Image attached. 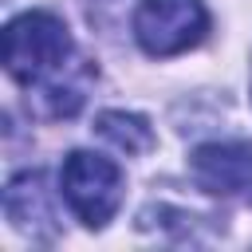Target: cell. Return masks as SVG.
Wrapping results in <instances>:
<instances>
[{
    "mask_svg": "<svg viewBox=\"0 0 252 252\" xmlns=\"http://www.w3.org/2000/svg\"><path fill=\"white\" fill-rule=\"evenodd\" d=\"M4 213L12 228L28 236H51L55 232V201L43 181V173H20L4 189Z\"/></svg>",
    "mask_w": 252,
    "mask_h": 252,
    "instance_id": "obj_5",
    "label": "cell"
},
{
    "mask_svg": "<svg viewBox=\"0 0 252 252\" xmlns=\"http://www.w3.org/2000/svg\"><path fill=\"white\" fill-rule=\"evenodd\" d=\"M4 71L28 87L47 118H71L91 87V67L75 51L67 24L51 12H24L4 28Z\"/></svg>",
    "mask_w": 252,
    "mask_h": 252,
    "instance_id": "obj_1",
    "label": "cell"
},
{
    "mask_svg": "<svg viewBox=\"0 0 252 252\" xmlns=\"http://www.w3.org/2000/svg\"><path fill=\"white\" fill-rule=\"evenodd\" d=\"M209 32V12L201 0H142L134 12V39L146 55H181L197 47Z\"/></svg>",
    "mask_w": 252,
    "mask_h": 252,
    "instance_id": "obj_3",
    "label": "cell"
},
{
    "mask_svg": "<svg viewBox=\"0 0 252 252\" xmlns=\"http://www.w3.org/2000/svg\"><path fill=\"white\" fill-rule=\"evenodd\" d=\"M193 181L217 197H252V146L248 142H209L189 158Z\"/></svg>",
    "mask_w": 252,
    "mask_h": 252,
    "instance_id": "obj_4",
    "label": "cell"
},
{
    "mask_svg": "<svg viewBox=\"0 0 252 252\" xmlns=\"http://www.w3.org/2000/svg\"><path fill=\"white\" fill-rule=\"evenodd\" d=\"M94 130H98V138H106L114 150H126V154H146L154 146L150 122L138 114H126V110H102Z\"/></svg>",
    "mask_w": 252,
    "mask_h": 252,
    "instance_id": "obj_6",
    "label": "cell"
},
{
    "mask_svg": "<svg viewBox=\"0 0 252 252\" xmlns=\"http://www.w3.org/2000/svg\"><path fill=\"white\" fill-rule=\"evenodd\" d=\"M59 193L87 228H102L122 205V169L102 154L71 150L59 169Z\"/></svg>",
    "mask_w": 252,
    "mask_h": 252,
    "instance_id": "obj_2",
    "label": "cell"
}]
</instances>
